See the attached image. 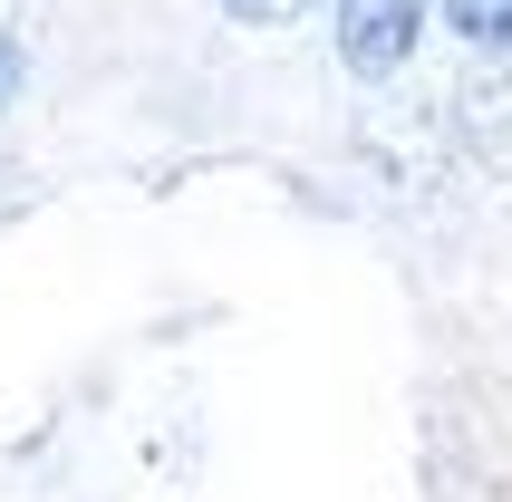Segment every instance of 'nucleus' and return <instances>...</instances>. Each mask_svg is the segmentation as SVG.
<instances>
[{
  "label": "nucleus",
  "mask_w": 512,
  "mask_h": 502,
  "mask_svg": "<svg viewBox=\"0 0 512 502\" xmlns=\"http://www.w3.org/2000/svg\"><path fill=\"white\" fill-rule=\"evenodd\" d=\"M445 20H455L474 49H512V0H445Z\"/></svg>",
  "instance_id": "nucleus-2"
},
{
  "label": "nucleus",
  "mask_w": 512,
  "mask_h": 502,
  "mask_svg": "<svg viewBox=\"0 0 512 502\" xmlns=\"http://www.w3.org/2000/svg\"><path fill=\"white\" fill-rule=\"evenodd\" d=\"M10 97H20V49L0 39V107H10Z\"/></svg>",
  "instance_id": "nucleus-3"
},
{
  "label": "nucleus",
  "mask_w": 512,
  "mask_h": 502,
  "mask_svg": "<svg viewBox=\"0 0 512 502\" xmlns=\"http://www.w3.org/2000/svg\"><path fill=\"white\" fill-rule=\"evenodd\" d=\"M329 10H339V58L358 78L406 68V49H416L426 20H435V0H329Z\"/></svg>",
  "instance_id": "nucleus-1"
}]
</instances>
